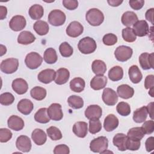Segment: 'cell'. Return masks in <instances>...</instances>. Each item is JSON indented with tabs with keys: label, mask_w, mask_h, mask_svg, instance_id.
I'll return each instance as SVG.
<instances>
[{
	"label": "cell",
	"mask_w": 154,
	"mask_h": 154,
	"mask_svg": "<svg viewBox=\"0 0 154 154\" xmlns=\"http://www.w3.org/2000/svg\"><path fill=\"white\" fill-rule=\"evenodd\" d=\"M85 19L88 23L94 26H99L104 20L103 13L97 8H91L87 11L85 14Z\"/></svg>",
	"instance_id": "cell-1"
},
{
	"label": "cell",
	"mask_w": 154,
	"mask_h": 154,
	"mask_svg": "<svg viewBox=\"0 0 154 154\" xmlns=\"http://www.w3.org/2000/svg\"><path fill=\"white\" fill-rule=\"evenodd\" d=\"M79 51L83 54H90L95 51L97 45L95 40L90 37H84L78 44Z\"/></svg>",
	"instance_id": "cell-2"
},
{
	"label": "cell",
	"mask_w": 154,
	"mask_h": 154,
	"mask_svg": "<svg viewBox=\"0 0 154 154\" xmlns=\"http://www.w3.org/2000/svg\"><path fill=\"white\" fill-rule=\"evenodd\" d=\"M108 140L106 137L101 136L91 140L90 144L91 151L94 153H103L108 149Z\"/></svg>",
	"instance_id": "cell-3"
},
{
	"label": "cell",
	"mask_w": 154,
	"mask_h": 154,
	"mask_svg": "<svg viewBox=\"0 0 154 154\" xmlns=\"http://www.w3.org/2000/svg\"><path fill=\"white\" fill-rule=\"evenodd\" d=\"M19 61L14 58H10L2 61L0 64L1 70L6 74L14 73L18 69Z\"/></svg>",
	"instance_id": "cell-4"
},
{
	"label": "cell",
	"mask_w": 154,
	"mask_h": 154,
	"mask_svg": "<svg viewBox=\"0 0 154 154\" xmlns=\"http://www.w3.org/2000/svg\"><path fill=\"white\" fill-rule=\"evenodd\" d=\"M66 14L60 10H53L48 15V21L49 23L55 26L63 25L66 21Z\"/></svg>",
	"instance_id": "cell-5"
},
{
	"label": "cell",
	"mask_w": 154,
	"mask_h": 154,
	"mask_svg": "<svg viewBox=\"0 0 154 154\" xmlns=\"http://www.w3.org/2000/svg\"><path fill=\"white\" fill-rule=\"evenodd\" d=\"M43 58L40 54L35 52L28 54L25 59L26 66L30 69H37L42 63Z\"/></svg>",
	"instance_id": "cell-6"
},
{
	"label": "cell",
	"mask_w": 154,
	"mask_h": 154,
	"mask_svg": "<svg viewBox=\"0 0 154 154\" xmlns=\"http://www.w3.org/2000/svg\"><path fill=\"white\" fill-rule=\"evenodd\" d=\"M133 51L131 48L124 45L116 48L114 52L116 58L120 62H125L130 59L132 55Z\"/></svg>",
	"instance_id": "cell-7"
},
{
	"label": "cell",
	"mask_w": 154,
	"mask_h": 154,
	"mask_svg": "<svg viewBox=\"0 0 154 154\" xmlns=\"http://www.w3.org/2000/svg\"><path fill=\"white\" fill-rule=\"evenodd\" d=\"M102 98L103 102L109 106H113L118 101V96L116 92L110 88H106L103 90Z\"/></svg>",
	"instance_id": "cell-8"
},
{
	"label": "cell",
	"mask_w": 154,
	"mask_h": 154,
	"mask_svg": "<svg viewBox=\"0 0 154 154\" xmlns=\"http://www.w3.org/2000/svg\"><path fill=\"white\" fill-rule=\"evenodd\" d=\"M48 114L51 119L54 121H60L63 117L61 105L58 103H52L48 108Z\"/></svg>",
	"instance_id": "cell-9"
},
{
	"label": "cell",
	"mask_w": 154,
	"mask_h": 154,
	"mask_svg": "<svg viewBox=\"0 0 154 154\" xmlns=\"http://www.w3.org/2000/svg\"><path fill=\"white\" fill-rule=\"evenodd\" d=\"M133 31L135 35L144 37L147 35L149 32V27L147 22L144 20H138L133 25Z\"/></svg>",
	"instance_id": "cell-10"
},
{
	"label": "cell",
	"mask_w": 154,
	"mask_h": 154,
	"mask_svg": "<svg viewBox=\"0 0 154 154\" xmlns=\"http://www.w3.org/2000/svg\"><path fill=\"white\" fill-rule=\"evenodd\" d=\"M153 52L149 54L147 52L142 53L139 57V63L143 70H149L153 69Z\"/></svg>",
	"instance_id": "cell-11"
},
{
	"label": "cell",
	"mask_w": 154,
	"mask_h": 154,
	"mask_svg": "<svg viewBox=\"0 0 154 154\" xmlns=\"http://www.w3.org/2000/svg\"><path fill=\"white\" fill-rule=\"evenodd\" d=\"M26 24V22L24 16L16 15L11 19L9 22V26L14 31H19L25 27Z\"/></svg>",
	"instance_id": "cell-12"
},
{
	"label": "cell",
	"mask_w": 154,
	"mask_h": 154,
	"mask_svg": "<svg viewBox=\"0 0 154 154\" xmlns=\"http://www.w3.org/2000/svg\"><path fill=\"white\" fill-rule=\"evenodd\" d=\"M102 114V110L97 105H89L85 111V116L88 120L99 119Z\"/></svg>",
	"instance_id": "cell-13"
},
{
	"label": "cell",
	"mask_w": 154,
	"mask_h": 154,
	"mask_svg": "<svg viewBox=\"0 0 154 154\" xmlns=\"http://www.w3.org/2000/svg\"><path fill=\"white\" fill-rule=\"evenodd\" d=\"M84 31V27L79 22L73 21L66 28V34L71 37H77L79 36Z\"/></svg>",
	"instance_id": "cell-14"
},
{
	"label": "cell",
	"mask_w": 154,
	"mask_h": 154,
	"mask_svg": "<svg viewBox=\"0 0 154 154\" xmlns=\"http://www.w3.org/2000/svg\"><path fill=\"white\" fill-rule=\"evenodd\" d=\"M16 146L18 150L23 152H29L31 149V141L26 135H20L16 141Z\"/></svg>",
	"instance_id": "cell-15"
},
{
	"label": "cell",
	"mask_w": 154,
	"mask_h": 154,
	"mask_svg": "<svg viewBox=\"0 0 154 154\" xmlns=\"http://www.w3.org/2000/svg\"><path fill=\"white\" fill-rule=\"evenodd\" d=\"M56 72L51 69H46L42 70L37 76L38 80L44 84L51 83L55 79Z\"/></svg>",
	"instance_id": "cell-16"
},
{
	"label": "cell",
	"mask_w": 154,
	"mask_h": 154,
	"mask_svg": "<svg viewBox=\"0 0 154 154\" xmlns=\"http://www.w3.org/2000/svg\"><path fill=\"white\" fill-rule=\"evenodd\" d=\"M12 88L18 94H25L28 88L27 82L22 78H16L12 82Z\"/></svg>",
	"instance_id": "cell-17"
},
{
	"label": "cell",
	"mask_w": 154,
	"mask_h": 154,
	"mask_svg": "<svg viewBox=\"0 0 154 154\" xmlns=\"http://www.w3.org/2000/svg\"><path fill=\"white\" fill-rule=\"evenodd\" d=\"M7 124L10 129L15 131H19L24 127V121L23 119L21 117L15 115L11 116L8 118Z\"/></svg>",
	"instance_id": "cell-18"
},
{
	"label": "cell",
	"mask_w": 154,
	"mask_h": 154,
	"mask_svg": "<svg viewBox=\"0 0 154 154\" xmlns=\"http://www.w3.org/2000/svg\"><path fill=\"white\" fill-rule=\"evenodd\" d=\"M119 122L118 118L114 114H108L105 119L103 122V128L107 132H111L116 129L118 125Z\"/></svg>",
	"instance_id": "cell-19"
},
{
	"label": "cell",
	"mask_w": 154,
	"mask_h": 154,
	"mask_svg": "<svg viewBox=\"0 0 154 154\" xmlns=\"http://www.w3.org/2000/svg\"><path fill=\"white\" fill-rule=\"evenodd\" d=\"M107 78L104 75H96L90 81V87L94 90H101L106 86Z\"/></svg>",
	"instance_id": "cell-20"
},
{
	"label": "cell",
	"mask_w": 154,
	"mask_h": 154,
	"mask_svg": "<svg viewBox=\"0 0 154 154\" xmlns=\"http://www.w3.org/2000/svg\"><path fill=\"white\" fill-rule=\"evenodd\" d=\"M17 109L24 115L29 114L34 108L32 102L28 99H21L17 103Z\"/></svg>",
	"instance_id": "cell-21"
},
{
	"label": "cell",
	"mask_w": 154,
	"mask_h": 154,
	"mask_svg": "<svg viewBox=\"0 0 154 154\" xmlns=\"http://www.w3.org/2000/svg\"><path fill=\"white\" fill-rule=\"evenodd\" d=\"M128 137L123 133H118L114 135L112 139L113 144L120 151L126 150V141Z\"/></svg>",
	"instance_id": "cell-22"
},
{
	"label": "cell",
	"mask_w": 154,
	"mask_h": 154,
	"mask_svg": "<svg viewBox=\"0 0 154 154\" xmlns=\"http://www.w3.org/2000/svg\"><path fill=\"white\" fill-rule=\"evenodd\" d=\"M88 125L85 122H78L73 125V132L79 138H84L87 135Z\"/></svg>",
	"instance_id": "cell-23"
},
{
	"label": "cell",
	"mask_w": 154,
	"mask_h": 154,
	"mask_svg": "<svg viewBox=\"0 0 154 154\" xmlns=\"http://www.w3.org/2000/svg\"><path fill=\"white\" fill-rule=\"evenodd\" d=\"M70 77V72L66 68H60L56 72L55 78V82L58 85H63L66 84Z\"/></svg>",
	"instance_id": "cell-24"
},
{
	"label": "cell",
	"mask_w": 154,
	"mask_h": 154,
	"mask_svg": "<svg viewBox=\"0 0 154 154\" xmlns=\"http://www.w3.org/2000/svg\"><path fill=\"white\" fill-rule=\"evenodd\" d=\"M117 92L119 97L124 99L131 98L134 94V90L128 84H122L117 87Z\"/></svg>",
	"instance_id": "cell-25"
},
{
	"label": "cell",
	"mask_w": 154,
	"mask_h": 154,
	"mask_svg": "<svg viewBox=\"0 0 154 154\" xmlns=\"http://www.w3.org/2000/svg\"><path fill=\"white\" fill-rule=\"evenodd\" d=\"M31 138L33 141L38 146H42L45 144L47 140L46 133L41 129H35L32 134Z\"/></svg>",
	"instance_id": "cell-26"
},
{
	"label": "cell",
	"mask_w": 154,
	"mask_h": 154,
	"mask_svg": "<svg viewBox=\"0 0 154 154\" xmlns=\"http://www.w3.org/2000/svg\"><path fill=\"white\" fill-rule=\"evenodd\" d=\"M121 20L123 25L131 27V26L138 21V17L134 12L128 11L123 14Z\"/></svg>",
	"instance_id": "cell-27"
},
{
	"label": "cell",
	"mask_w": 154,
	"mask_h": 154,
	"mask_svg": "<svg viewBox=\"0 0 154 154\" xmlns=\"http://www.w3.org/2000/svg\"><path fill=\"white\" fill-rule=\"evenodd\" d=\"M128 74L131 81L134 84L139 83L143 78V75L136 65H132L129 67Z\"/></svg>",
	"instance_id": "cell-28"
},
{
	"label": "cell",
	"mask_w": 154,
	"mask_h": 154,
	"mask_svg": "<svg viewBox=\"0 0 154 154\" xmlns=\"http://www.w3.org/2000/svg\"><path fill=\"white\" fill-rule=\"evenodd\" d=\"M35 40L34 34L28 31H23L21 32L17 37V42L21 45H29L33 43Z\"/></svg>",
	"instance_id": "cell-29"
},
{
	"label": "cell",
	"mask_w": 154,
	"mask_h": 154,
	"mask_svg": "<svg viewBox=\"0 0 154 154\" xmlns=\"http://www.w3.org/2000/svg\"><path fill=\"white\" fill-rule=\"evenodd\" d=\"M147 110L146 106H142L137 109L133 113V120L137 123L145 122L147 117Z\"/></svg>",
	"instance_id": "cell-30"
},
{
	"label": "cell",
	"mask_w": 154,
	"mask_h": 154,
	"mask_svg": "<svg viewBox=\"0 0 154 154\" xmlns=\"http://www.w3.org/2000/svg\"><path fill=\"white\" fill-rule=\"evenodd\" d=\"M85 83L84 80L80 78L76 77L72 79L70 82V88L71 90L76 93H80L84 90Z\"/></svg>",
	"instance_id": "cell-31"
},
{
	"label": "cell",
	"mask_w": 154,
	"mask_h": 154,
	"mask_svg": "<svg viewBox=\"0 0 154 154\" xmlns=\"http://www.w3.org/2000/svg\"><path fill=\"white\" fill-rule=\"evenodd\" d=\"M108 75L110 80L112 81H120L123 76V70L120 66H114L109 69Z\"/></svg>",
	"instance_id": "cell-32"
},
{
	"label": "cell",
	"mask_w": 154,
	"mask_h": 154,
	"mask_svg": "<svg viewBox=\"0 0 154 154\" xmlns=\"http://www.w3.org/2000/svg\"><path fill=\"white\" fill-rule=\"evenodd\" d=\"M28 13L31 19L34 20H38L43 17L44 10L42 5L39 4H34L29 8Z\"/></svg>",
	"instance_id": "cell-33"
},
{
	"label": "cell",
	"mask_w": 154,
	"mask_h": 154,
	"mask_svg": "<svg viewBox=\"0 0 154 154\" xmlns=\"http://www.w3.org/2000/svg\"><path fill=\"white\" fill-rule=\"evenodd\" d=\"M93 72L96 75H103L106 70V66L104 61L100 60H96L91 64Z\"/></svg>",
	"instance_id": "cell-34"
},
{
	"label": "cell",
	"mask_w": 154,
	"mask_h": 154,
	"mask_svg": "<svg viewBox=\"0 0 154 154\" xmlns=\"http://www.w3.org/2000/svg\"><path fill=\"white\" fill-rule=\"evenodd\" d=\"M33 28L36 33L40 35H44L49 32V25L45 21L38 20L34 23Z\"/></svg>",
	"instance_id": "cell-35"
},
{
	"label": "cell",
	"mask_w": 154,
	"mask_h": 154,
	"mask_svg": "<svg viewBox=\"0 0 154 154\" xmlns=\"http://www.w3.org/2000/svg\"><path fill=\"white\" fill-rule=\"evenodd\" d=\"M34 119L40 123H47L50 121V117L48 114V108H42L34 114Z\"/></svg>",
	"instance_id": "cell-36"
},
{
	"label": "cell",
	"mask_w": 154,
	"mask_h": 154,
	"mask_svg": "<svg viewBox=\"0 0 154 154\" xmlns=\"http://www.w3.org/2000/svg\"><path fill=\"white\" fill-rule=\"evenodd\" d=\"M58 59L56 51L52 48L46 49L44 52L43 60L48 64H54L57 62Z\"/></svg>",
	"instance_id": "cell-37"
},
{
	"label": "cell",
	"mask_w": 154,
	"mask_h": 154,
	"mask_svg": "<svg viewBox=\"0 0 154 154\" xmlns=\"http://www.w3.org/2000/svg\"><path fill=\"white\" fill-rule=\"evenodd\" d=\"M46 90L45 88L36 86L32 88L30 91L31 96L37 100H42L46 96Z\"/></svg>",
	"instance_id": "cell-38"
},
{
	"label": "cell",
	"mask_w": 154,
	"mask_h": 154,
	"mask_svg": "<svg viewBox=\"0 0 154 154\" xmlns=\"http://www.w3.org/2000/svg\"><path fill=\"white\" fill-rule=\"evenodd\" d=\"M144 135L145 134L141 127H134L129 130L127 137L132 140H141L144 137Z\"/></svg>",
	"instance_id": "cell-39"
},
{
	"label": "cell",
	"mask_w": 154,
	"mask_h": 154,
	"mask_svg": "<svg viewBox=\"0 0 154 154\" xmlns=\"http://www.w3.org/2000/svg\"><path fill=\"white\" fill-rule=\"evenodd\" d=\"M69 105L73 109H80L84 106V100L82 97L76 95H72L67 99Z\"/></svg>",
	"instance_id": "cell-40"
},
{
	"label": "cell",
	"mask_w": 154,
	"mask_h": 154,
	"mask_svg": "<svg viewBox=\"0 0 154 154\" xmlns=\"http://www.w3.org/2000/svg\"><path fill=\"white\" fill-rule=\"evenodd\" d=\"M47 135L52 140L57 141L62 138V134L60 130L55 126H51L46 129Z\"/></svg>",
	"instance_id": "cell-41"
},
{
	"label": "cell",
	"mask_w": 154,
	"mask_h": 154,
	"mask_svg": "<svg viewBox=\"0 0 154 154\" xmlns=\"http://www.w3.org/2000/svg\"><path fill=\"white\" fill-rule=\"evenodd\" d=\"M122 33L123 40L126 42H134L137 38L132 28H131V27H127L123 29Z\"/></svg>",
	"instance_id": "cell-42"
},
{
	"label": "cell",
	"mask_w": 154,
	"mask_h": 154,
	"mask_svg": "<svg viewBox=\"0 0 154 154\" xmlns=\"http://www.w3.org/2000/svg\"><path fill=\"white\" fill-rule=\"evenodd\" d=\"M60 53L63 57H69L73 52L72 47L66 42H63L59 46Z\"/></svg>",
	"instance_id": "cell-43"
},
{
	"label": "cell",
	"mask_w": 154,
	"mask_h": 154,
	"mask_svg": "<svg viewBox=\"0 0 154 154\" xmlns=\"http://www.w3.org/2000/svg\"><path fill=\"white\" fill-rule=\"evenodd\" d=\"M116 110L117 112L122 116H128L131 113L130 105L125 102H119L116 106Z\"/></svg>",
	"instance_id": "cell-44"
},
{
	"label": "cell",
	"mask_w": 154,
	"mask_h": 154,
	"mask_svg": "<svg viewBox=\"0 0 154 154\" xmlns=\"http://www.w3.org/2000/svg\"><path fill=\"white\" fill-rule=\"evenodd\" d=\"M14 101V96L9 92H5L0 95V103L2 105L8 106Z\"/></svg>",
	"instance_id": "cell-45"
},
{
	"label": "cell",
	"mask_w": 154,
	"mask_h": 154,
	"mask_svg": "<svg viewBox=\"0 0 154 154\" xmlns=\"http://www.w3.org/2000/svg\"><path fill=\"white\" fill-rule=\"evenodd\" d=\"M102 129V123L99 119L89 120V132L92 134L99 132Z\"/></svg>",
	"instance_id": "cell-46"
},
{
	"label": "cell",
	"mask_w": 154,
	"mask_h": 154,
	"mask_svg": "<svg viewBox=\"0 0 154 154\" xmlns=\"http://www.w3.org/2000/svg\"><path fill=\"white\" fill-rule=\"evenodd\" d=\"M102 42L106 46H112L117 42V37L112 33L105 34L102 38Z\"/></svg>",
	"instance_id": "cell-47"
},
{
	"label": "cell",
	"mask_w": 154,
	"mask_h": 154,
	"mask_svg": "<svg viewBox=\"0 0 154 154\" xmlns=\"http://www.w3.org/2000/svg\"><path fill=\"white\" fill-rule=\"evenodd\" d=\"M141 146V142L140 140H132L131 138H129L128 137L127 141H126V149L135 151L138 150Z\"/></svg>",
	"instance_id": "cell-48"
},
{
	"label": "cell",
	"mask_w": 154,
	"mask_h": 154,
	"mask_svg": "<svg viewBox=\"0 0 154 154\" xmlns=\"http://www.w3.org/2000/svg\"><path fill=\"white\" fill-rule=\"evenodd\" d=\"M12 132L7 128L0 129V141L1 143H6L12 137Z\"/></svg>",
	"instance_id": "cell-49"
},
{
	"label": "cell",
	"mask_w": 154,
	"mask_h": 154,
	"mask_svg": "<svg viewBox=\"0 0 154 154\" xmlns=\"http://www.w3.org/2000/svg\"><path fill=\"white\" fill-rule=\"evenodd\" d=\"M144 123L141 126L143 131L145 134H150L154 131V122L153 120L144 122Z\"/></svg>",
	"instance_id": "cell-50"
},
{
	"label": "cell",
	"mask_w": 154,
	"mask_h": 154,
	"mask_svg": "<svg viewBox=\"0 0 154 154\" xmlns=\"http://www.w3.org/2000/svg\"><path fill=\"white\" fill-rule=\"evenodd\" d=\"M69 147L66 144L57 145L54 149V154H69Z\"/></svg>",
	"instance_id": "cell-51"
},
{
	"label": "cell",
	"mask_w": 154,
	"mask_h": 154,
	"mask_svg": "<svg viewBox=\"0 0 154 154\" xmlns=\"http://www.w3.org/2000/svg\"><path fill=\"white\" fill-rule=\"evenodd\" d=\"M63 4L67 10H73L78 7V2L76 0H63Z\"/></svg>",
	"instance_id": "cell-52"
},
{
	"label": "cell",
	"mask_w": 154,
	"mask_h": 154,
	"mask_svg": "<svg viewBox=\"0 0 154 154\" xmlns=\"http://www.w3.org/2000/svg\"><path fill=\"white\" fill-rule=\"evenodd\" d=\"M129 4L130 7L135 10H138L140 9H141L144 4V1L143 0H131L129 1Z\"/></svg>",
	"instance_id": "cell-53"
},
{
	"label": "cell",
	"mask_w": 154,
	"mask_h": 154,
	"mask_svg": "<svg viewBox=\"0 0 154 154\" xmlns=\"http://www.w3.org/2000/svg\"><path fill=\"white\" fill-rule=\"evenodd\" d=\"M154 86V76L153 75H147L144 81V87L146 89H150Z\"/></svg>",
	"instance_id": "cell-54"
},
{
	"label": "cell",
	"mask_w": 154,
	"mask_h": 154,
	"mask_svg": "<svg viewBox=\"0 0 154 154\" xmlns=\"http://www.w3.org/2000/svg\"><path fill=\"white\" fill-rule=\"evenodd\" d=\"M146 149L147 152H151L154 149V138L153 137H150L145 142Z\"/></svg>",
	"instance_id": "cell-55"
},
{
	"label": "cell",
	"mask_w": 154,
	"mask_h": 154,
	"mask_svg": "<svg viewBox=\"0 0 154 154\" xmlns=\"http://www.w3.org/2000/svg\"><path fill=\"white\" fill-rule=\"evenodd\" d=\"M153 13H154V8H151L147 10L145 14L146 19L149 21L152 24H153Z\"/></svg>",
	"instance_id": "cell-56"
},
{
	"label": "cell",
	"mask_w": 154,
	"mask_h": 154,
	"mask_svg": "<svg viewBox=\"0 0 154 154\" xmlns=\"http://www.w3.org/2000/svg\"><path fill=\"white\" fill-rule=\"evenodd\" d=\"M7 14V9L6 7L1 5L0 6V19L1 20H3L6 18Z\"/></svg>",
	"instance_id": "cell-57"
},
{
	"label": "cell",
	"mask_w": 154,
	"mask_h": 154,
	"mask_svg": "<svg viewBox=\"0 0 154 154\" xmlns=\"http://www.w3.org/2000/svg\"><path fill=\"white\" fill-rule=\"evenodd\" d=\"M147 113L149 114L150 117L152 119V120L153 119V102L149 103L147 106H146Z\"/></svg>",
	"instance_id": "cell-58"
},
{
	"label": "cell",
	"mask_w": 154,
	"mask_h": 154,
	"mask_svg": "<svg viewBox=\"0 0 154 154\" xmlns=\"http://www.w3.org/2000/svg\"><path fill=\"white\" fill-rule=\"evenodd\" d=\"M108 3L109 4V5L112 6V7H117L119 5H120L122 2L123 1H118V0H108L107 1Z\"/></svg>",
	"instance_id": "cell-59"
},
{
	"label": "cell",
	"mask_w": 154,
	"mask_h": 154,
	"mask_svg": "<svg viewBox=\"0 0 154 154\" xmlns=\"http://www.w3.org/2000/svg\"><path fill=\"white\" fill-rule=\"evenodd\" d=\"M7 52L6 47L2 45H1V56H2Z\"/></svg>",
	"instance_id": "cell-60"
},
{
	"label": "cell",
	"mask_w": 154,
	"mask_h": 154,
	"mask_svg": "<svg viewBox=\"0 0 154 154\" xmlns=\"http://www.w3.org/2000/svg\"><path fill=\"white\" fill-rule=\"evenodd\" d=\"M153 91H154V88L153 87L149 89V94L151 96V97H154V94H153Z\"/></svg>",
	"instance_id": "cell-61"
}]
</instances>
